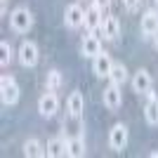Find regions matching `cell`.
I'll use <instances>...</instances> for the list:
<instances>
[{
  "label": "cell",
  "instance_id": "6da1fadb",
  "mask_svg": "<svg viewBox=\"0 0 158 158\" xmlns=\"http://www.w3.org/2000/svg\"><path fill=\"white\" fill-rule=\"evenodd\" d=\"M33 26V14L28 7H17L12 14H10V28L14 33H28Z\"/></svg>",
  "mask_w": 158,
  "mask_h": 158
},
{
  "label": "cell",
  "instance_id": "7a4b0ae2",
  "mask_svg": "<svg viewBox=\"0 0 158 158\" xmlns=\"http://www.w3.org/2000/svg\"><path fill=\"white\" fill-rule=\"evenodd\" d=\"M19 94H21V90L12 76H2L0 78V99H2L5 106H14L19 102Z\"/></svg>",
  "mask_w": 158,
  "mask_h": 158
},
{
  "label": "cell",
  "instance_id": "3957f363",
  "mask_svg": "<svg viewBox=\"0 0 158 158\" xmlns=\"http://www.w3.org/2000/svg\"><path fill=\"white\" fill-rule=\"evenodd\" d=\"M38 45L35 43H31V40H24L19 45V52H17V59H19V64L24 66V69H33V66L38 64Z\"/></svg>",
  "mask_w": 158,
  "mask_h": 158
},
{
  "label": "cell",
  "instance_id": "277c9868",
  "mask_svg": "<svg viewBox=\"0 0 158 158\" xmlns=\"http://www.w3.org/2000/svg\"><path fill=\"white\" fill-rule=\"evenodd\" d=\"M64 24L71 31H76V28L80 26H85V10L78 5V2H73V5L66 7V12H64Z\"/></svg>",
  "mask_w": 158,
  "mask_h": 158
},
{
  "label": "cell",
  "instance_id": "5b68a950",
  "mask_svg": "<svg viewBox=\"0 0 158 158\" xmlns=\"http://www.w3.org/2000/svg\"><path fill=\"white\" fill-rule=\"evenodd\" d=\"M57 109H59V99H57V94H54L52 90H47V92L38 99L40 116H43V118H52L54 113H57Z\"/></svg>",
  "mask_w": 158,
  "mask_h": 158
},
{
  "label": "cell",
  "instance_id": "8992f818",
  "mask_svg": "<svg viewBox=\"0 0 158 158\" xmlns=\"http://www.w3.org/2000/svg\"><path fill=\"white\" fill-rule=\"evenodd\" d=\"M109 146H111L113 151H123L127 146V127L123 123H116L109 132Z\"/></svg>",
  "mask_w": 158,
  "mask_h": 158
},
{
  "label": "cell",
  "instance_id": "52a82bcc",
  "mask_svg": "<svg viewBox=\"0 0 158 158\" xmlns=\"http://www.w3.org/2000/svg\"><path fill=\"white\" fill-rule=\"evenodd\" d=\"M102 21H104V10L92 2V5L85 10V28L90 33H94V31L102 28Z\"/></svg>",
  "mask_w": 158,
  "mask_h": 158
},
{
  "label": "cell",
  "instance_id": "ba28073f",
  "mask_svg": "<svg viewBox=\"0 0 158 158\" xmlns=\"http://www.w3.org/2000/svg\"><path fill=\"white\" fill-rule=\"evenodd\" d=\"M151 85H153V80H151V73L144 71V69H139L135 76H132V90L139 94H149L151 92Z\"/></svg>",
  "mask_w": 158,
  "mask_h": 158
},
{
  "label": "cell",
  "instance_id": "9c48e42d",
  "mask_svg": "<svg viewBox=\"0 0 158 158\" xmlns=\"http://www.w3.org/2000/svg\"><path fill=\"white\" fill-rule=\"evenodd\" d=\"M120 104H123V90H120V85L111 83L104 90V106L111 109V111H116V109H120Z\"/></svg>",
  "mask_w": 158,
  "mask_h": 158
},
{
  "label": "cell",
  "instance_id": "30bf717a",
  "mask_svg": "<svg viewBox=\"0 0 158 158\" xmlns=\"http://www.w3.org/2000/svg\"><path fill=\"white\" fill-rule=\"evenodd\" d=\"M158 31V12L156 10H146L142 14V35L144 38H153Z\"/></svg>",
  "mask_w": 158,
  "mask_h": 158
},
{
  "label": "cell",
  "instance_id": "8fae6325",
  "mask_svg": "<svg viewBox=\"0 0 158 158\" xmlns=\"http://www.w3.org/2000/svg\"><path fill=\"white\" fill-rule=\"evenodd\" d=\"M45 156H50V158L69 156V139H61V137L50 139V142H47V146H45Z\"/></svg>",
  "mask_w": 158,
  "mask_h": 158
},
{
  "label": "cell",
  "instance_id": "7c38bea8",
  "mask_svg": "<svg viewBox=\"0 0 158 158\" xmlns=\"http://www.w3.org/2000/svg\"><path fill=\"white\" fill-rule=\"evenodd\" d=\"M111 66H113L111 57H109L106 52H102V54H97V57H94L92 71H94V76H97V78H109V73H111Z\"/></svg>",
  "mask_w": 158,
  "mask_h": 158
},
{
  "label": "cell",
  "instance_id": "4fadbf2b",
  "mask_svg": "<svg viewBox=\"0 0 158 158\" xmlns=\"http://www.w3.org/2000/svg\"><path fill=\"white\" fill-rule=\"evenodd\" d=\"M80 52H83V57H90V59H94L97 54H102V43H99V38L94 35V33H90V35L83 38Z\"/></svg>",
  "mask_w": 158,
  "mask_h": 158
},
{
  "label": "cell",
  "instance_id": "5bb4252c",
  "mask_svg": "<svg viewBox=\"0 0 158 158\" xmlns=\"http://www.w3.org/2000/svg\"><path fill=\"white\" fill-rule=\"evenodd\" d=\"M66 111L71 113V118H80V116H83V111H85V99H83V94H80L78 90L71 92V97L66 102Z\"/></svg>",
  "mask_w": 158,
  "mask_h": 158
},
{
  "label": "cell",
  "instance_id": "9a60e30c",
  "mask_svg": "<svg viewBox=\"0 0 158 158\" xmlns=\"http://www.w3.org/2000/svg\"><path fill=\"white\" fill-rule=\"evenodd\" d=\"M146 106H144V118H146V123L149 125H158V97H156V92H149L146 94Z\"/></svg>",
  "mask_w": 158,
  "mask_h": 158
},
{
  "label": "cell",
  "instance_id": "2e32d148",
  "mask_svg": "<svg viewBox=\"0 0 158 158\" xmlns=\"http://www.w3.org/2000/svg\"><path fill=\"white\" fill-rule=\"evenodd\" d=\"M99 31L104 33V38L106 40H116L120 35V24L116 17H104V21H102V28Z\"/></svg>",
  "mask_w": 158,
  "mask_h": 158
},
{
  "label": "cell",
  "instance_id": "e0dca14e",
  "mask_svg": "<svg viewBox=\"0 0 158 158\" xmlns=\"http://www.w3.org/2000/svg\"><path fill=\"white\" fill-rule=\"evenodd\" d=\"M24 156H28V158L45 156V146L40 144L38 139H26V142H24Z\"/></svg>",
  "mask_w": 158,
  "mask_h": 158
},
{
  "label": "cell",
  "instance_id": "ac0fdd59",
  "mask_svg": "<svg viewBox=\"0 0 158 158\" xmlns=\"http://www.w3.org/2000/svg\"><path fill=\"white\" fill-rule=\"evenodd\" d=\"M85 139L83 137H71L69 139V156L71 158H83L85 156Z\"/></svg>",
  "mask_w": 158,
  "mask_h": 158
},
{
  "label": "cell",
  "instance_id": "d6986e66",
  "mask_svg": "<svg viewBox=\"0 0 158 158\" xmlns=\"http://www.w3.org/2000/svg\"><path fill=\"white\" fill-rule=\"evenodd\" d=\"M109 80L123 87V85H125V80H127V69L123 64H113L111 66V73H109Z\"/></svg>",
  "mask_w": 158,
  "mask_h": 158
},
{
  "label": "cell",
  "instance_id": "ffe728a7",
  "mask_svg": "<svg viewBox=\"0 0 158 158\" xmlns=\"http://www.w3.org/2000/svg\"><path fill=\"white\" fill-rule=\"evenodd\" d=\"M12 59H14L12 45H10L7 40H2V43H0V64H2V66H10V64H12Z\"/></svg>",
  "mask_w": 158,
  "mask_h": 158
},
{
  "label": "cell",
  "instance_id": "44dd1931",
  "mask_svg": "<svg viewBox=\"0 0 158 158\" xmlns=\"http://www.w3.org/2000/svg\"><path fill=\"white\" fill-rule=\"evenodd\" d=\"M61 87V73L57 71V69H52V71L47 73V90H52V92H57Z\"/></svg>",
  "mask_w": 158,
  "mask_h": 158
},
{
  "label": "cell",
  "instance_id": "7402d4cb",
  "mask_svg": "<svg viewBox=\"0 0 158 158\" xmlns=\"http://www.w3.org/2000/svg\"><path fill=\"white\" fill-rule=\"evenodd\" d=\"M137 2H139V0H123L125 10H135V7H137Z\"/></svg>",
  "mask_w": 158,
  "mask_h": 158
},
{
  "label": "cell",
  "instance_id": "603a6c76",
  "mask_svg": "<svg viewBox=\"0 0 158 158\" xmlns=\"http://www.w3.org/2000/svg\"><path fill=\"white\" fill-rule=\"evenodd\" d=\"M94 5H99L102 10H104V7H109V5H111V0H94Z\"/></svg>",
  "mask_w": 158,
  "mask_h": 158
},
{
  "label": "cell",
  "instance_id": "cb8c5ba5",
  "mask_svg": "<svg viewBox=\"0 0 158 158\" xmlns=\"http://www.w3.org/2000/svg\"><path fill=\"white\" fill-rule=\"evenodd\" d=\"M0 10H2V14H5V10H7V0H0Z\"/></svg>",
  "mask_w": 158,
  "mask_h": 158
},
{
  "label": "cell",
  "instance_id": "d4e9b609",
  "mask_svg": "<svg viewBox=\"0 0 158 158\" xmlns=\"http://www.w3.org/2000/svg\"><path fill=\"white\" fill-rule=\"evenodd\" d=\"M153 45H156V50H158V31H156V35H153Z\"/></svg>",
  "mask_w": 158,
  "mask_h": 158
},
{
  "label": "cell",
  "instance_id": "484cf974",
  "mask_svg": "<svg viewBox=\"0 0 158 158\" xmlns=\"http://www.w3.org/2000/svg\"><path fill=\"white\" fill-rule=\"evenodd\" d=\"M156 5H158V0H156Z\"/></svg>",
  "mask_w": 158,
  "mask_h": 158
}]
</instances>
